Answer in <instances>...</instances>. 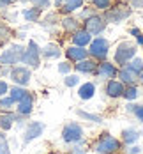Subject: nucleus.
<instances>
[{
  "instance_id": "nucleus-1",
  "label": "nucleus",
  "mask_w": 143,
  "mask_h": 154,
  "mask_svg": "<svg viewBox=\"0 0 143 154\" xmlns=\"http://www.w3.org/2000/svg\"><path fill=\"white\" fill-rule=\"evenodd\" d=\"M122 145H124V143L120 142V138L110 135L108 131H103V133L94 140L92 149H94V152H97V154H118V152H122Z\"/></svg>"
},
{
  "instance_id": "nucleus-2",
  "label": "nucleus",
  "mask_w": 143,
  "mask_h": 154,
  "mask_svg": "<svg viewBox=\"0 0 143 154\" xmlns=\"http://www.w3.org/2000/svg\"><path fill=\"white\" fill-rule=\"evenodd\" d=\"M136 51H138V45H136V43H131V41H122V43H118V46L115 50V55H113L115 64H118L120 67L127 66L129 62L136 57Z\"/></svg>"
},
{
  "instance_id": "nucleus-3",
  "label": "nucleus",
  "mask_w": 143,
  "mask_h": 154,
  "mask_svg": "<svg viewBox=\"0 0 143 154\" xmlns=\"http://www.w3.org/2000/svg\"><path fill=\"white\" fill-rule=\"evenodd\" d=\"M62 140L65 143H83L85 145V129L81 128L79 122H67L62 128Z\"/></svg>"
},
{
  "instance_id": "nucleus-4",
  "label": "nucleus",
  "mask_w": 143,
  "mask_h": 154,
  "mask_svg": "<svg viewBox=\"0 0 143 154\" xmlns=\"http://www.w3.org/2000/svg\"><path fill=\"white\" fill-rule=\"evenodd\" d=\"M108 51H110V41L104 39V37H95L88 45V55L92 59H97V60H101V62L106 59Z\"/></svg>"
},
{
  "instance_id": "nucleus-5",
  "label": "nucleus",
  "mask_w": 143,
  "mask_h": 154,
  "mask_svg": "<svg viewBox=\"0 0 143 154\" xmlns=\"http://www.w3.org/2000/svg\"><path fill=\"white\" fill-rule=\"evenodd\" d=\"M23 53H25V48L21 46V45L9 46L7 50H4L0 53V66H14L18 62H21Z\"/></svg>"
},
{
  "instance_id": "nucleus-6",
  "label": "nucleus",
  "mask_w": 143,
  "mask_h": 154,
  "mask_svg": "<svg viewBox=\"0 0 143 154\" xmlns=\"http://www.w3.org/2000/svg\"><path fill=\"white\" fill-rule=\"evenodd\" d=\"M21 62H23V64H27V66L32 67V69L39 67V64H41V48L37 46V43H35V41H30V43H28V48L25 50Z\"/></svg>"
},
{
  "instance_id": "nucleus-7",
  "label": "nucleus",
  "mask_w": 143,
  "mask_h": 154,
  "mask_svg": "<svg viewBox=\"0 0 143 154\" xmlns=\"http://www.w3.org/2000/svg\"><path fill=\"white\" fill-rule=\"evenodd\" d=\"M44 122H41V121H32V122L27 124V128H25V131H23V145H27V143H30L34 140H37L43 133H44Z\"/></svg>"
},
{
  "instance_id": "nucleus-8",
  "label": "nucleus",
  "mask_w": 143,
  "mask_h": 154,
  "mask_svg": "<svg viewBox=\"0 0 143 154\" xmlns=\"http://www.w3.org/2000/svg\"><path fill=\"white\" fill-rule=\"evenodd\" d=\"M129 16H131V9L129 7H126V5H115V7H110L104 13V20L110 21V23H122Z\"/></svg>"
},
{
  "instance_id": "nucleus-9",
  "label": "nucleus",
  "mask_w": 143,
  "mask_h": 154,
  "mask_svg": "<svg viewBox=\"0 0 143 154\" xmlns=\"http://www.w3.org/2000/svg\"><path fill=\"white\" fill-rule=\"evenodd\" d=\"M9 76H11V80L14 82L16 85H19V87H27V85L30 83L32 73H30V69L25 67V66H14V67L11 69Z\"/></svg>"
},
{
  "instance_id": "nucleus-10",
  "label": "nucleus",
  "mask_w": 143,
  "mask_h": 154,
  "mask_svg": "<svg viewBox=\"0 0 143 154\" xmlns=\"http://www.w3.org/2000/svg\"><path fill=\"white\" fill-rule=\"evenodd\" d=\"M106 29V20H104V16H90L88 20H85V30L88 32L90 35H99V34H103Z\"/></svg>"
},
{
  "instance_id": "nucleus-11",
  "label": "nucleus",
  "mask_w": 143,
  "mask_h": 154,
  "mask_svg": "<svg viewBox=\"0 0 143 154\" xmlns=\"http://www.w3.org/2000/svg\"><path fill=\"white\" fill-rule=\"evenodd\" d=\"M95 75L103 80H115L118 75V69L115 64H111L108 60H103L97 64V69H95Z\"/></svg>"
},
{
  "instance_id": "nucleus-12",
  "label": "nucleus",
  "mask_w": 143,
  "mask_h": 154,
  "mask_svg": "<svg viewBox=\"0 0 143 154\" xmlns=\"http://www.w3.org/2000/svg\"><path fill=\"white\" fill-rule=\"evenodd\" d=\"M124 91H126V85H124L122 82H118V80H108L106 85H104V92H106V96L111 97V99L122 97V96H124Z\"/></svg>"
},
{
  "instance_id": "nucleus-13",
  "label": "nucleus",
  "mask_w": 143,
  "mask_h": 154,
  "mask_svg": "<svg viewBox=\"0 0 143 154\" xmlns=\"http://www.w3.org/2000/svg\"><path fill=\"white\" fill-rule=\"evenodd\" d=\"M140 138H142V131H138L136 128H126L120 133V142L124 145H127V147L129 145H136Z\"/></svg>"
},
{
  "instance_id": "nucleus-14",
  "label": "nucleus",
  "mask_w": 143,
  "mask_h": 154,
  "mask_svg": "<svg viewBox=\"0 0 143 154\" xmlns=\"http://www.w3.org/2000/svg\"><path fill=\"white\" fill-rule=\"evenodd\" d=\"M65 57H67V60H71V62H79L83 59H88V51L85 48L73 45V46H69L65 50Z\"/></svg>"
},
{
  "instance_id": "nucleus-15",
  "label": "nucleus",
  "mask_w": 143,
  "mask_h": 154,
  "mask_svg": "<svg viewBox=\"0 0 143 154\" xmlns=\"http://www.w3.org/2000/svg\"><path fill=\"white\" fill-rule=\"evenodd\" d=\"M117 78H118V82H122L124 85H134V83H136V80H138V75H136L129 66H124V67H120V69H118Z\"/></svg>"
},
{
  "instance_id": "nucleus-16",
  "label": "nucleus",
  "mask_w": 143,
  "mask_h": 154,
  "mask_svg": "<svg viewBox=\"0 0 143 154\" xmlns=\"http://www.w3.org/2000/svg\"><path fill=\"white\" fill-rule=\"evenodd\" d=\"M32 110H34V96L28 92L19 103H18L16 112H18L19 115H23V117H28V115L32 113Z\"/></svg>"
},
{
  "instance_id": "nucleus-17",
  "label": "nucleus",
  "mask_w": 143,
  "mask_h": 154,
  "mask_svg": "<svg viewBox=\"0 0 143 154\" xmlns=\"http://www.w3.org/2000/svg\"><path fill=\"white\" fill-rule=\"evenodd\" d=\"M74 69L78 71L79 75H95V69H97V62L92 60V59H83L79 60Z\"/></svg>"
},
{
  "instance_id": "nucleus-18",
  "label": "nucleus",
  "mask_w": 143,
  "mask_h": 154,
  "mask_svg": "<svg viewBox=\"0 0 143 154\" xmlns=\"http://www.w3.org/2000/svg\"><path fill=\"white\" fill-rule=\"evenodd\" d=\"M90 41H92V35L87 30H81V29H79V30H76L73 34V45H74V46L85 48V46L90 45Z\"/></svg>"
},
{
  "instance_id": "nucleus-19",
  "label": "nucleus",
  "mask_w": 143,
  "mask_h": 154,
  "mask_svg": "<svg viewBox=\"0 0 143 154\" xmlns=\"http://www.w3.org/2000/svg\"><path fill=\"white\" fill-rule=\"evenodd\" d=\"M95 83H92V82H87V83H81L78 89V96L79 99H83V101H88V99H92L95 96Z\"/></svg>"
},
{
  "instance_id": "nucleus-20",
  "label": "nucleus",
  "mask_w": 143,
  "mask_h": 154,
  "mask_svg": "<svg viewBox=\"0 0 143 154\" xmlns=\"http://www.w3.org/2000/svg\"><path fill=\"white\" fill-rule=\"evenodd\" d=\"M16 117L18 113H13V112H4L0 113V129L2 131H9L16 122Z\"/></svg>"
},
{
  "instance_id": "nucleus-21",
  "label": "nucleus",
  "mask_w": 143,
  "mask_h": 154,
  "mask_svg": "<svg viewBox=\"0 0 143 154\" xmlns=\"http://www.w3.org/2000/svg\"><path fill=\"white\" fill-rule=\"evenodd\" d=\"M76 115H78L81 121H87V122H94V124H103V117L101 115H95L90 112H85V110H76Z\"/></svg>"
},
{
  "instance_id": "nucleus-22",
  "label": "nucleus",
  "mask_w": 143,
  "mask_h": 154,
  "mask_svg": "<svg viewBox=\"0 0 143 154\" xmlns=\"http://www.w3.org/2000/svg\"><path fill=\"white\" fill-rule=\"evenodd\" d=\"M81 7H83V0H65L60 9H62L64 14H71V13L78 11V9H81Z\"/></svg>"
},
{
  "instance_id": "nucleus-23",
  "label": "nucleus",
  "mask_w": 143,
  "mask_h": 154,
  "mask_svg": "<svg viewBox=\"0 0 143 154\" xmlns=\"http://www.w3.org/2000/svg\"><path fill=\"white\" fill-rule=\"evenodd\" d=\"M27 94H28V91H27L25 87H19V85H14V87L9 89V97H11L14 103H19Z\"/></svg>"
},
{
  "instance_id": "nucleus-24",
  "label": "nucleus",
  "mask_w": 143,
  "mask_h": 154,
  "mask_svg": "<svg viewBox=\"0 0 143 154\" xmlns=\"http://www.w3.org/2000/svg\"><path fill=\"white\" fill-rule=\"evenodd\" d=\"M41 55L44 59H58L60 57V48L57 46V45H46L41 50Z\"/></svg>"
},
{
  "instance_id": "nucleus-25",
  "label": "nucleus",
  "mask_w": 143,
  "mask_h": 154,
  "mask_svg": "<svg viewBox=\"0 0 143 154\" xmlns=\"http://www.w3.org/2000/svg\"><path fill=\"white\" fill-rule=\"evenodd\" d=\"M62 27L65 32H74L79 30V21L76 20V18H71V16H67V18H64L62 20Z\"/></svg>"
},
{
  "instance_id": "nucleus-26",
  "label": "nucleus",
  "mask_w": 143,
  "mask_h": 154,
  "mask_svg": "<svg viewBox=\"0 0 143 154\" xmlns=\"http://www.w3.org/2000/svg\"><path fill=\"white\" fill-rule=\"evenodd\" d=\"M126 101H136L140 97V89L136 85H126V91H124V96H122Z\"/></svg>"
},
{
  "instance_id": "nucleus-27",
  "label": "nucleus",
  "mask_w": 143,
  "mask_h": 154,
  "mask_svg": "<svg viewBox=\"0 0 143 154\" xmlns=\"http://www.w3.org/2000/svg\"><path fill=\"white\" fill-rule=\"evenodd\" d=\"M41 14V9L37 7H30V9H23V18L27 21H37V18Z\"/></svg>"
},
{
  "instance_id": "nucleus-28",
  "label": "nucleus",
  "mask_w": 143,
  "mask_h": 154,
  "mask_svg": "<svg viewBox=\"0 0 143 154\" xmlns=\"http://www.w3.org/2000/svg\"><path fill=\"white\" fill-rule=\"evenodd\" d=\"M13 108H14V101L9 96L0 97V110H2V113L4 112H13Z\"/></svg>"
},
{
  "instance_id": "nucleus-29",
  "label": "nucleus",
  "mask_w": 143,
  "mask_h": 154,
  "mask_svg": "<svg viewBox=\"0 0 143 154\" xmlns=\"http://www.w3.org/2000/svg\"><path fill=\"white\" fill-rule=\"evenodd\" d=\"M64 85L69 87V89L79 85V76L78 75H65V78H64Z\"/></svg>"
},
{
  "instance_id": "nucleus-30",
  "label": "nucleus",
  "mask_w": 143,
  "mask_h": 154,
  "mask_svg": "<svg viewBox=\"0 0 143 154\" xmlns=\"http://www.w3.org/2000/svg\"><path fill=\"white\" fill-rule=\"evenodd\" d=\"M0 154H11V147H9V142H7V137L4 135V131H0Z\"/></svg>"
},
{
  "instance_id": "nucleus-31",
  "label": "nucleus",
  "mask_w": 143,
  "mask_h": 154,
  "mask_svg": "<svg viewBox=\"0 0 143 154\" xmlns=\"http://www.w3.org/2000/svg\"><path fill=\"white\" fill-rule=\"evenodd\" d=\"M127 66H129V67H131L136 75H140V73L143 71V60H142V59H138V57H134V59L129 62Z\"/></svg>"
},
{
  "instance_id": "nucleus-32",
  "label": "nucleus",
  "mask_w": 143,
  "mask_h": 154,
  "mask_svg": "<svg viewBox=\"0 0 143 154\" xmlns=\"http://www.w3.org/2000/svg\"><path fill=\"white\" fill-rule=\"evenodd\" d=\"M95 9H101V11H108L111 7V0H92Z\"/></svg>"
},
{
  "instance_id": "nucleus-33",
  "label": "nucleus",
  "mask_w": 143,
  "mask_h": 154,
  "mask_svg": "<svg viewBox=\"0 0 143 154\" xmlns=\"http://www.w3.org/2000/svg\"><path fill=\"white\" fill-rule=\"evenodd\" d=\"M9 37H11V30H9L5 25L0 23V43H5Z\"/></svg>"
},
{
  "instance_id": "nucleus-34",
  "label": "nucleus",
  "mask_w": 143,
  "mask_h": 154,
  "mask_svg": "<svg viewBox=\"0 0 143 154\" xmlns=\"http://www.w3.org/2000/svg\"><path fill=\"white\" fill-rule=\"evenodd\" d=\"M69 154H87V147L83 143H76L69 149Z\"/></svg>"
},
{
  "instance_id": "nucleus-35",
  "label": "nucleus",
  "mask_w": 143,
  "mask_h": 154,
  "mask_svg": "<svg viewBox=\"0 0 143 154\" xmlns=\"http://www.w3.org/2000/svg\"><path fill=\"white\" fill-rule=\"evenodd\" d=\"M133 115H134V119H136L138 122L143 124V105H136L134 112H133Z\"/></svg>"
},
{
  "instance_id": "nucleus-36",
  "label": "nucleus",
  "mask_w": 143,
  "mask_h": 154,
  "mask_svg": "<svg viewBox=\"0 0 143 154\" xmlns=\"http://www.w3.org/2000/svg\"><path fill=\"white\" fill-rule=\"evenodd\" d=\"M131 34L134 35L136 45H138V46H143V34H142V30H138V29H131Z\"/></svg>"
},
{
  "instance_id": "nucleus-37",
  "label": "nucleus",
  "mask_w": 143,
  "mask_h": 154,
  "mask_svg": "<svg viewBox=\"0 0 143 154\" xmlns=\"http://www.w3.org/2000/svg\"><path fill=\"white\" fill-rule=\"evenodd\" d=\"M30 2H32L34 7H37V9H41V11L46 9L48 5H49V0H30Z\"/></svg>"
},
{
  "instance_id": "nucleus-38",
  "label": "nucleus",
  "mask_w": 143,
  "mask_h": 154,
  "mask_svg": "<svg viewBox=\"0 0 143 154\" xmlns=\"http://www.w3.org/2000/svg\"><path fill=\"white\" fill-rule=\"evenodd\" d=\"M124 154H143V147H140L138 143L136 145H129Z\"/></svg>"
},
{
  "instance_id": "nucleus-39",
  "label": "nucleus",
  "mask_w": 143,
  "mask_h": 154,
  "mask_svg": "<svg viewBox=\"0 0 143 154\" xmlns=\"http://www.w3.org/2000/svg\"><path fill=\"white\" fill-rule=\"evenodd\" d=\"M69 71H71V64L69 62H60L58 64V73L60 75H69Z\"/></svg>"
},
{
  "instance_id": "nucleus-40",
  "label": "nucleus",
  "mask_w": 143,
  "mask_h": 154,
  "mask_svg": "<svg viewBox=\"0 0 143 154\" xmlns=\"http://www.w3.org/2000/svg\"><path fill=\"white\" fill-rule=\"evenodd\" d=\"M9 94V85L4 82V80H0V97H4V96H7Z\"/></svg>"
},
{
  "instance_id": "nucleus-41",
  "label": "nucleus",
  "mask_w": 143,
  "mask_h": 154,
  "mask_svg": "<svg viewBox=\"0 0 143 154\" xmlns=\"http://www.w3.org/2000/svg\"><path fill=\"white\" fill-rule=\"evenodd\" d=\"M81 18H83V20H88V18H90V16H94V7H92V9H83V11H81Z\"/></svg>"
},
{
  "instance_id": "nucleus-42",
  "label": "nucleus",
  "mask_w": 143,
  "mask_h": 154,
  "mask_svg": "<svg viewBox=\"0 0 143 154\" xmlns=\"http://www.w3.org/2000/svg\"><path fill=\"white\" fill-rule=\"evenodd\" d=\"M131 7H136V9H143V0H131Z\"/></svg>"
},
{
  "instance_id": "nucleus-43",
  "label": "nucleus",
  "mask_w": 143,
  "mask_h": 154,
  "mask_svg": "<svg viewBox=\"0 0 143 154\" xmlns=\"http://www.w3.org/2000/svg\"><path fill=\"white\" fill-rule=\"evenodd\" d=\"M134 108H136V103L129 101V103L126 105V112H127V113H133V112H134Z\"/></svg>"
},
{
  "instance_id": "nucleus-44",
  "label": "nucleus",
  "mask_w": 143,
  "mask_h": 154,
  "mask_svg": "<svg viewBox=\"0 0 143 154\" xmlns=\"http://www.w3.org/2000/svg\"><path fill=\"white\" fill-rule=\"evenodd\" d=\"M14 0H0V7H4V5H9V4H13Z\"/></svg>"
},
{
  "instance_id": "nucleus-45",
  "label": "nucleus",
  "mask_w": 143,
  "mask_h": 154,
  "mask_svg": "<svg viewBox=\"0 0 143 154\" xmlns=\"http://www.w3.org/2000/svg\"><path fill=\"white\" fill-rule=\"evenodd\" d=\"M65 0H55V7H62Z\"/></svg>"
},
{
  "instance_id": "nucleus-46",
  "label": "nucleus",
  "mask_w": 143,
  "mask_h": 154,
  "mask_svg": "<svg viewBox=\"0 0 143 154\" xmlns=\"http://www.w3.org/2000/svg\"><path fill=\"white\" fill-rule=\"evenodd\" d=\"M138 80H140V83H142V85H143V71H142V73H140V75H138Z\"/></svg>"
},
{
  "instance_id": "nucleus-47",
  "label": "nucleus",
  "mask_w": 143,
  "mask_h": 154,
  "mask_svg": "<svg viewBox=\"0 0 143 154\" xmlns=\"http://www.w3.org/2000/svg\"><path fill=\"white\" fill-rule=\"evenodd\" d=\"M0 75H2V66H0Z\"/></svg>"
},
{
  "instance_id": "nucleus-48",
  "label": "nucleus",
  "mask_w": 143,
  "mask_h": 154,
  "mask_svg": "<svg viewBox=\"0 0 143 154\" xmlns=\"http://www.w3.org/2000/svg\"><path fill=\"white\" fill-rule=\"evenodd\" d=\"M92 154H97V152H92Z\"/></svg>"
},
{
  "instance_id": "nucleus-49",
  "label": "nucleus",
  "mask_w": 143,
  "mask_h": 154,
  "mask_svg": "<svg viewBox=\"0 0 143 154\" xmlns=\"http://www.w3.org/2000/svg\"><path fill=\"white\" fill-rule=\"evenodd\" d=\"M118 154H122V152H118Z\"/></svg>"
}]
</instances>
